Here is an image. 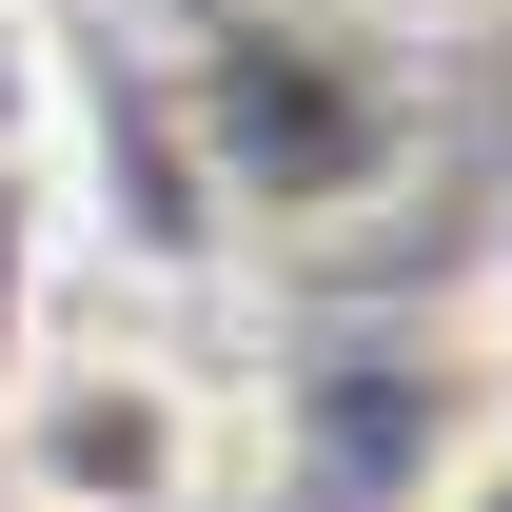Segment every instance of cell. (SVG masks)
Listing matches in <instances>:
<instances>
[{
    "instance_id": "1",
    "label": "cell",
    "mask_w": 512,
    "mask_h": 512,
    "mask_svg": "<svg viewBox=\"0 0 512 512\" xmlns=\"http://www.w3.org/2000/svg\"><path fill=\"white\" fill-rule=\"evenodd\" d=\"M217 473H237V414L138 316H60L0 375V512H217Z\"/></svg>"
},
{
    "instance_id": "4",
    "label": "cell",
    "mask_w": 512,
    "mask_h": 512,
    "mask_svg": "<svg viewBox=\"0 0 512 512\" xmlns=\"http://www.w3.org/2000/svg\"><path fill=\"white\" fill-rule=\"evenodd\" d=\"M414 512H512V394H493V414H453V453L414 473Z\"/></svg>"
},
{
    "instance_id": "3",
    "label": "cell",
    "mask_w": 512,
    "mask_h": 512,
    "mask_svg": "<svg viewBox=\"0 0 512 512\" xmlns=\"http://www.w3.org/2000/svg\"><path fill=\"white\" fill-rule=\"evenodd\" d=\"M40 296H60V217H40V178H0V375H20V355H40Z\"/></svg>"
},
{
    "instance_id": "2",
    "label": "cell",
    "mask_w": 512,
    "mask_h": 512,
    "mask_svg": "<svg viewBox=\"0 0 512 512\" xmlns=\"http://www.w3.org/2000/svg\"><path fill=\"white\" fill-rule=\"evenodd\" d=\"M60 138H79V60H60L40 0H0V178H40Z\"/></svg>"
},
{
    "instance_id": "5",
    "label": "cell",
    "mask_w": 512,
    "mask_h": 512,
    "mask_svg": "<svg viewBox=\"0 0 512 512\" xmlns=\"http://www.w3.org/2000/svg\"><path fill=\"white\" fill-rule=\"evenodd\" d=\"M493 335H512V217H493Z\"/></svg>"
}]
</instances>
